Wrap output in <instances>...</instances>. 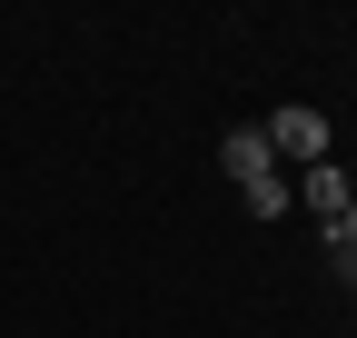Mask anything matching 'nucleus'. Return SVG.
I'll list each match as a JSON object with an SVG mask.
<instances>
[{
    "instance_id": "nucleus-1",
    "label": "nucleus",
    "mask_w": 357,
    "mask_h": 338,
    "mask_svg": "<svg viewBox=\"0 0 357 338\" xmlns=\"http://www.w3.org/2000/svg\"><path fill=\"white\" fill-rule=\"evenodd\" d=\"M218 169L248 189L258 219H278V209H288V179H278V159H268V140H258V130H229V140H218Z\"/></svg>"
},
{
    "instance_id": "nucleus-2",
    "label": "nucleus",
    "mask_w": 357,
    "mask_h": 338,
    "mask_svg": "<svg viewBox=\"0 0 357 338\" xmlns=\"http://www.w3.org/2000/svg\"><path fill=\"white\" fill-rule=\"evenodd\" d=\"M258 140H268V159H307V169H318V159H328V119H318V110H278Z\"/></svg>"
},
{
    "instance_id": "nucleus-4",
    "label": "nucleus",
    "mask_w": 357,
    "mask_h": 338,
    "mask_svg": "<svg viewBox=\"0 0 357 338\" xmlns=\"http://www.w3.org/2000/svg\"><path fill=\"white\" fill-rule=\"evenodd\" d=\"M328 259H337V279H357V239L347 229H328Z\"/></svg>"
},
{
    "instance_id": "nucleus-5",
    "label": "nucleus",
    "mask_w": 357,
    "mask_h": 338,
    "mask_svg": "<svg viewBox=\"0 0 357 338\" xmlns=\"http://www.w3.org/2000/svg\"><path fill=\"white\" fill-rule=\"evenodd\" d=\"M337 229H347V239H357V209H347V219H337Z\"/></svg>"
},
{
    "instance_id": "nucleus-3",
    "label": "nucleus",
    "mask_w": 357,
    "mask_h": 338,
    "mask_svg": "<svg viewBox=\"0 0 357 338\" xmlns=\"http://www.w3.org/2000/svg\"><path fill=\"white\" fill-rule=\"evenodd\" d=\"M298 199H307V209H318V219L337 229V219H347V209H357V179H347V169H337V159H318V169H307V189H298Z\"/></svg>"
}]
</instances>
